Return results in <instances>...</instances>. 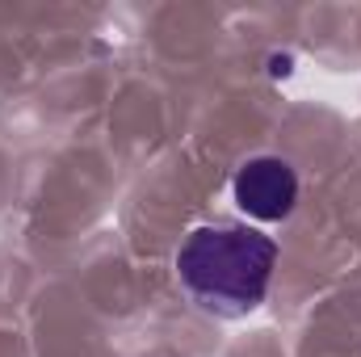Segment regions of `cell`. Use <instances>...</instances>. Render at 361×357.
I'll use <instances>...</instances> for the list:
<instances>
[{
	"label": "cell",
	"instance_id": "obj_1",
	"mask_svg": "<svg viewBox=\"0 0 361 357\" xmlns=\"http://www.w3.org/2000/svg\"><path fill=\"white\" fill-rule=\"evenodd\" d=\"M277 269V240L244 219H214L180 240L173 273L185 298L219 320H240L265 303Z\"/></svg>",
	"mask_w": 361,
	"mask_h": 357
},
{
	"label": "cell",
	"instance_id": "obj_2",
	"mask_svg": "<svg viewBox=\"0 0 361 357\" xmlns=\"http://www.w3.org/2000/svg\"><path fill=\"white\" fill-rule=\"evenodd\" d=\"M231 193H235V206L248 219H257V223H281L298 206V173H294V164L286 156L261 152V156H248L235 169Z\"/></svg>",
	"mask_w": 361,
	"mask_h": 357
}]
</instances>
